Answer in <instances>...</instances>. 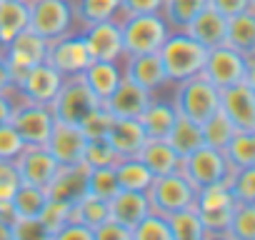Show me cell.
I'll use <instances>...</instances> for the list:
<instances>
[{"mask_svg": "<svg viewBox=\"0 0 255 240\" xmlns=\"http://www.w3.org/2000/svg\"><path fill=\"white\" fill-rule=\"evenodd\" d=\"M158 55L163 60L168 83H180V80L193 78L203 70L208 48L200 45L198 40H193L185 30H173L165 38V43L160 45Z\"/></svg>", "mask_w": 255, "mask_h": 240, "instance_id": "cell-1", "label": "cell"}, {"mask_svg": "<svg viewBox=\"0 0 255 240\" xmlns=\"http://www.w3.org/2000/svg\"><path fill=\"white\" fill-rule=\"evenodd\" d=\"M173 108H175L178 115H183L188 120H195V123L200 125L210 115H215L220 110V90L203 73H198V75L185 78V80L178 83Z\"/></svg>", "mask_w": 255, "mask_h": 240, "instance_id": "cell-2", "label": "cell"}, {"mask_svg": "<svg viewBox=\"0 0 255 240\" xmlns=\"http://www.w3.org/2000/svg\"><path fill=\"white\" fill-rule=\"evenodd\" d=\"M120 33H123V55H143V53H158L165 38L170 35L168 23L160 13L148 15H130L120 18Z\"/></svg>", "mask_w": 255, "mask_h": 240, "instance_id": "cell-3", "label": "cell"}, {"mask_svg": "<svg viewBox=\"0 0 255 240\" xmlns=\"http://www.w3.org/2000/svg\"><path fill=\"white\" fill-rule=\"evenodd\" d=\"M235 205L238 203H235L228 183H215V185L200 188L195 193V208L200 213L205 238H225Z\"/></svg>", "mask_w": 255, "mask_h": 240, "instance_id": "cell-4", "label": "cell"}, {"mask_svg": "<svg viewBox=\"0 0 255 240\" xmlns=\"http://www.w3.org/2000/svg\"><path fill=\"white\" fill-rule=\"evenodd\" d=\"M200 73H203L218 90H220V88H228V85H235V83H240V80H253V83H255L253 58L240 55L238 50L228 48L225 43L208 50Z\"/></svg>", "mask_w": 255, "mask_h": 240, "instance_id": "cell-5", "label": "cell"}, {"mask_svg": "<svg viewBox=\"0 0 255 240\" xmlns=\"http://www.w3.org/2000/svg\"><path fill=\"white\" fill-rule=\"evenodd\" d=\"M70 0H28V30L43 40H55L73 28Z\"/></svg>", "mask_w": 255, "mask_h": 240, "instance_id": "cell-6", "label": "cell"}, {"mask_svg": "<svg viewBox=\"0 0 255 240\" xmlns=\"http://www.w3.org/2000/svg\"><path fill=\"white\" fill-rule=\"evenodd\" d=\"M195 193L198 190L190 185V180L180 170L168 173V175H158V178H153V183L148 188L150 210H155L160 215H170L175 210L195 205Z\"/></svg>", "mask_w": 255, "mask_h": 240, "instance_id": "cell-7", "label": "cell"}, {"mask_svg": "<svg viewBox=\"0 0 255 240\" xmlns=\"http://www.w3.org/2000/svg\"><path fill=\"white\" fill-rule=\"evenodd\" d=\"M10 125L18 130V135L23 138L25 145H45L50 138V130L55 125V115L50 110V105L43 103H13V113H10Z\"/></svg>", "mask_w": 255, "mask_h": 240, "instance_id": "cell-8", "label": "cell"}, {"mask_svg": "<svg viewBox=\"0 0 255 240\" xmlns=\"http://www.w3.org/2000/svg\"><path fill=\"white\" fill-rule=\"evenodd\" d=\"M180 173L190 180V185L195 190H200V188H208L215 183H225L230 175V168L223 158V150L200 145L190 155L180 158Z\"/></svg>", "mask_w": 255, "mask_h": 240, "instance_id": "cell-9", "label": "cell"}, {"mask_svg": "<svg viewBox=\"0 0 255 240\" xmlns=\"http://www.w3.org/2000/svg\"><path fill=\"white\" fill-rule=\"evenodd\" d=\"M100 103L98 98L88 90V85L80 80V75H70L63 80L55 100L50 103V110L55 115V120H63V123H73V125H80V120L95 110Z\"/></svg>", "mask_w": 255, "mask_h": 240, "instance_id": "cell-10", "label": "cell"}, {"mask_svg": "<svg viewBox=\"0 0 255 240\" xmlns=\"http://www.w3.org/2000/svg\"><path fill=\"white\" fill-rule=\"evenodd\" d=\"M220 113L233 123L235 130L255 133V83L240 80L220 88Z\"/></svg>", "mask_w": 255, "mask_h": 240, "instance_id": "cell-11", "label": "cell"}, {"mask_svg": "<svg viewBox=\"0 0 255 240\" xmlns=\"http://www.w3.org/2000/svg\"><path fill=\"white\" fill-rule=\"evenodd\" d=\"M90 53H88V45H85V38L83 33L80 35H73V33H65L55 40H48V48H45V63H50L60 75L70 78V75H80L88 65H90Z\"/></svg>", "mask_w": 255, "mask_h": 240, "instance_id": "cell-12", "label": "cell"}, {"mask_svg": "<svg viewBox=\"0 0 255 240\" xmlns=\"http://www.w3.org/2000/svg\"><path fill=\"white\" fill-rule=\"evenodd\" d=\"M45 48H48V40H43L33 30H23L20 35H15L3 50H0L13 80L23 78L33 65L43 63L45 60Z\"/></svg>", "mask_w": 255, "mask_h": 240, "instance_id": "cell-13", "label": "cell"}, {"mask_svg": "<svg viewBox=\"0 0 255 240\" xmlns=\"http://www.w3.org/2000/svg\"><path fill=\"white\" fill-rule=\"evenodd\" d=\"M65 75H60L50 63H38L33 65L23 78L15 80V93L23 98V100H30V103H43V105H50L63 85Z\"/></svg>", "mask_w": 255, "mask_h": 240, "instance_id": "cell-14", "label": "cell"}, {"mask_svg": "<svg viewBox=\"0 0 255 240\" xmlns=\"http://www.w3.org/2000/svg\"><path fill=\"white\" fill-rule=\"evenodd\" d=\"M13 163L20 183L38 185V188H48L60 170V163L53 158V153L45 145H25V150Z\"/></svg>", "mask_w": 255, "mask_h": 240, "instance_id": "cell-15", "label": "cell"}, {"mask_svg": "<svg viewBox=\"0 0 255 240\" xmlns=\"http://www.w3.org/2000/svg\"><path fill=\"white\" fill-rule=\"evenodd\" d=\"M85 45L93 60H120L123 58V33L120 23L113 20H100L93 25H85Z\"/></svg>", "mask_w": 255, "mask_h": 240, "instance_id": "cell-16", "label": "cell"}, {"mask_svg": "<svg viewBox=\"0 0 255 240\" xmlns=\"http://www.w3.org/2000/svg\"><path fill=\"white\" fill-rule=\"evenodd\" d=\"M85 143H88V138L80 130V125L55 120V125L50 130V138H48L45 148L53 153V158L60 165H73V163H80L83 150H85Z\"/></svg>", "mask_w": 255, "mask_h": 240, "instance_id": "cell-17", "label": "cell"}, {"mask_svg": "<svg viewBox=\"0 0 255 240\" xmlns=\"http://www.w3.org/2000/svg\"><path fill=\"white\" fill-rule=\"evenodd\" d=\"M150 100H153V93L150 90L135 85L133 80H128V78H123L118 83V88L113 90V95L103 103V108L113 118H138L148 108Z\"/></svg>", "mask_w": 255, "mask_h": 240, "instance_id": "cell-18", "label": "cell"}, {"mask_svg": "<svg viewBox=\"0 0 255 240\" xmlns=\"http://www.w3.org/2000/svg\"><path fill=\"white\" fill-rule=\"evenodd\" d=\"M105 140L115 150L118 160L120 158H135L145 143V133L138 123V118H115L105 133Z\"/></svg>", "mask_w": 255, "mask_h": 240, "instance_id": "cell-19", "label": "cell"}, {"mask_svg": "<svg viewBox=\"0 0 255 240\" xmlns=\"http://www.w3.org/2000/svg\"><path fill=\"white\" fill-rule=\"evenodd\" d=\"M123 78L133 80L135 85L145 88V90H158L168 83L163 60L158 53H143V55H128V65L123 70Z\"/></svg>", "mask_w": 255, "mask_h": 240, "instance_id": "cell-20", "label": "cell"}, {"mask_svg": "<svg viewBox=\"0 0 255 240\" xmlns=\"http://www.w3.org/2000/svg\"><path fill=\"white\" fill-rule=\"evenodd\" d=\"M108 213L113 220L123 223L125 228H135L148 213H150V200L148 193L140 190H118L110 200H108Z\"/></svg>", "mask_w": 255, "mask_h": 240, "instance_id": "cell-21", "label": "cell"}, {"mask_svg": "<svg viewBox=\"0 0 255 240\" xmlns=\"http://www.w3.org/2000/svg\"><path fill=\"white\" fill-rule=\"evenodd\" d=\"M80 80L88 85V90L103 105L113 95V90L118 88V83L123 80V70L118 68L115 60H90V65L80 73Z\"/></svg>", "mask_w": 255, "mask_h": 240, "instance_id": "cell-22", "label": "cell"}, {"mask_svg": "<svg viewBox=\"0 0 255 240\" xmlns=\"http://www.w3.org/2000/svg\"><path fill=\"white\" fill-rule=\"evenodd\" d=\"M225 25H228V18L223 13H218L215 8L205 5L188 25H185V33L198 40L200 45H205L208 50L215 48V45H223L225 40Z\"/></svg>", "mask_w": 255, "mask_h": 240, "instance_id": "cell-23", "label": "cell"}, {"mask_svg": "<svg viewBox=\"0 0 255 240\" xmlns=\"http://www.w3.org/2000/svg\"><path fill=\"white\" fill-rule=\"evenodd\" d=\"M135 158H140L155 178L180 170V155L173 150V145L165 138H145V143Z\"/></svg>", "mask_w": 255, "mask_h": 240, "instance_id": "cell-24", "label": "cell"}, {"mask_svg": "<svg viewBox=\"0 0 255 240\" xmlns=\"http://www.w3.org/2000/svg\"><path fill=\"white\" fill-rule=\"evenodd\" d=\"M228 48L238 50L245 58H255V10H245L228 18L225 40Z\"/></svg>", "mask_w": 255, "mask_h": 240, "instance_id": "cell-25", "label": "cell"}, {"mask_svg": "<svg viewBox=\"0 0 255 240\" xmlns=\"http://www.w3.org/2000/svg\"><path fill=\"white\" fill-rule=\"evenodd\" d=\"M175 118H178V113H175L173 103L150 100L148 108L138 115V123H140L145 138H168Z\"/></svg>", "mask_w": 255, "mask_h": 240, "instance_id": "cell-26", "label": "cell"}, {"mask_svg": "<svg viewBox=\"0 0 255 240\" xmlns=\"http://www.w3.org/2000/svg\"><path fill=\"white\" fill-rule=\"evenodd\" d=\"M85 175H88V165L85 163H73V165H60L58 175L53 178V183L48 185L50 198H60V200H75L83 190H85Z\"/></svg>", "mask_w": 255, "mask_h": 240, "instance_id": "cell-27", "label": "cell"}, {"mask_svg": "<svg viewBox=\"0 0 255 240\" xmlns=\"http://www.w3.org/2000/svg\"><path fill=\"white\" fill-rule=\"evenodd\" d=\"M50 200V193L48 188H38V185H25L20 183L15 195H13V203H10V210H13V220L15 218H25V220H38L45 210Z\"/></svg>", "mask_w": 255, "mask_h": 240, "instance_id": "cell-28", "label": "cell"}, {"mask_svg": "<svg viewBox=\"0 0 255 240\" xmlns=\"http://www.w3.org/2000/svg\"><path fill=\"white\" fill-rule=\"evenodd\" d=\"M28 30V0H0V50Z\"/></svg>", "mask_w": 255, "mask_h": 240, "instance_id": "cell-29", "label": "cell"}, {"mask_svg": "<svg viewBox=\"0 0 255 240\" xmlns=\"http://www.w3.org/2000/svg\"><path fill=\"white\" fill-rule=\"evenodd\" d=\"M115 180H118V188L120 190H140V193H148L150 183H153V173L145 168V163L140 158H120L115 165Z\"/></svg>", "mask_w": 255, "mask_h": 240, "instance_id": "cell-30", "label": "cell"}, {"mask_svg": "<svg viewBox=\"0 0 255 240\" xmlns=\"http://www.w3.org/2000/svg\"><path fill=\"white\" fill-rule=\"evenodd\" d=\"M223 158L233 170H243V168H253L255 165V133H245V130H235L233 138L228 140V145L223 148Z\"/></svg>", "mask_w": 255, "mask_h": 240, "instance_id": "cell-31", "label": "cell"}, {"mask_svg": "<svg viewBox=\"0 0 255 240\" xmlns=\"http://www.w3.org/2000/svg\"><path fill=\"white\" fill-rule=\"evenodd\" d=\"M165 140L173 145V150L180 158H185V155H190L193 150H198L203 145V133H200V125L195 123V120H188V118L178 115Z\"/></svg>", "mask_w": 255, "mask_h": 240, "instance_id": "cell-32", "label": "cell"}, {"mask_svg": "<svg viewBox=\"0 0 255 240\" xmlns=\"http://www.w3.org/2000/svg\"><path fill=\"white\" fill-rule=\"evenodd\" d=\"M165 218H168L173 240H203L205 238V228H203V220H200V213L195 205L175 210Z\"/></svg>", "mask_w": 255, "mask_h": 240, "instance_id": "cell-33", "label": "cell"}, {"mask_svg": "<svg viewBox=\"0 0 255 240\" xmlns=\"http://www.w3.org/2000/svg\"><path fill=\"white\" fill-rule=\"evenodd\" d=\"M208 5V0H163L160 15L173 30H185V25Z\"/></svg>", "mask_w": 255, "mask_h": 240, "instance_id": "cell-34", "label": "cell"}, {"mask_svg": "<svg viewBox=\"0 0 255 240\" xmlns=\"http://www.w3.org/2000/svg\"><path fill=\"white\" fill-rule=\"evenodd\" d=\"M70 218L85 223L88 228H95V225H100L105 218H110V213H108V200H105V198H98V195H93V193H88V190H83V193L73 200V213H70Z\"/></svg>", "mask_w": 255, "mask_h": 240, "instance_id": "cell-35", "label": "cell"}, {"mask_svg": "<svg viewBox=\"0 0 255 240\" xmlns=\"http://www.w3.org/2000/svg\"><path fill=\"white\" fill-rule=\"evenodd\" d=\"M118 8H120V0H75L73 15L83 25H93L100 20L118 18Z\"/></svg>", "mask_w": 255, "mask_h": 240, "instance_id": "cell-36", "label": "cell"}, {"mask_svg": "<svg viewBox=\"0 0 255 240\" xmlns=\"http://www.w3.org/2000/svg\"><path fill=\"white\" fill-rule=\"evenodd\" d=\"M200 133H203V145H210L215 150H223L228 145V140L233 138L235 128L230 120L218 110L215 115H210L205 123H200Z\"/></svg>", "mask_w": 255, "mask_h": 240, "instance_id": "cell-37", "label": "cell"}, {"mask_svg": "<svg viewBox=\"0 0 255 240\" xmlns=\"http://www.w3.org/2000/svg\"><path fill=\"white\" fill-rule=\"evenodd\" d=\"M225 238H230V240H255V203H238L235 205Z\"/></svg>", "mask_w": 255, "mask_h": 240, "instance_id": "cell-38", "label": "cell"}, {"mask_svg": "<svg viewBox=\"0 0 255 240\" xmlns=\"http://www.w3.org/2000/svg\"><path fill=\"white\" fill-rule=\"evenodd\" d=\"M70 213H73V203L70 200H60V198H50L43 215L38 218L40 225H43V238H55V233L60 230L63 223L70 220Z\"/></svg>", "mask_w": 255, "mask_h": 240, "instance_id": "cell-39", "label": "cell"}, {"mask_svg": "<svg viewBox=\"0 0 255 240\" xmlns=\"http://www.w3.org/2000/svg\"><path fill=\"white\" fill-rule=\"evenodd\" d=\"M85 190L98 195V198H105L110 200L120 188H118V180H115V170L113 165H103V168H88V175H85Z\"/></svg>", "mask_w": 255, "mask_h": 240, "instance_id": "cell-40", "label": "cell"}, {"mask_svg": "<svg viewBox=\"0 0 255 240\" xmlns=\"http://www.w3.org/2000/svg\"><path fill=\"white\" fill-rule=\"evenodd\" d=\"M130 233H133V240H173L168 218L155 210H150Z\"/></svg>", "mask_w": 255, "mask_h": 240, "instance_id": "cell-41", "label": "cell"}, {"mask_svg": "<svg viewBox=\"0 0 255 240\" xmlns=\"http://www.w3.org/2000/svg\"><path fill=\"white\" fill-rule=\"evenodd\" d=\"M225 183H228L235 203H255V165L243 168V170H233Z\"/></svg>", "mask_w": 255, "mask_h": 240, "instance_id": "cell-42", "label": "cell"}, {"mask_svg": "<svg viewBox=\"0 0 255 240\" xmlns=\"http://www.w3.org/2000/svg\"><path fill=\"white\" fill-rule=\"evenodd\" d=\"M80 163H85L88 168H103V165H115L118 155L105 138H88Z\"/></svg>", "mask_w": 255, "mask_h": 240, "instance_id": "cell-43", "label": "cell"}, {"mask_svg": "<svg viewBox=\"0 0 255 240\" xmlns=\"http://www.w3.org/2000/svg\"><path fill=\"white\" fill-rule=\"evenodd\" d=\"M113 120H115V118H113L103 105H98L95 110H90V113L80 120V130L85 133V138H105V133H108V128H110Z\"/></svg>", "mask_w": 255, "mask_h": 240, "instance_id": "cell-44", "label": "cell"}, {"mask_svg": "<svg viewBox=\"0 0 255 240\" xmlns=\"http://www.w3.org/2000/svg\"><path fill=\"white\" fill-rule=\"evenodd\" d=\"M23 150H25V143L18 135V130L10 123L0 125V160H10L13 163Z\"/></svg>", "mask_w": 255, "mask_h": 240, "instance_id": "cell-45", "label": "cell"}, {"mask_svg": "<svg viewBox=\"0 0 255 240\" xmlns=\"http://www.w3.org/2000/svg\"><path fill=\"white\" fill-rule=\"evenodd\" d=\"M93 238L95 240H133V233L123 223H118L113 218H105L100 225L93 228Z\"/></svg>", "mask_w": 255, "mask_h": 240, "instance_id": "cell-46", "label": "cell"}, {"mask_svg": "<svg viewBox=\"0 0 255 240\" xmlns=\"http://www.w3.org/2000/svg\"><path fill=\"white\" fill-rule=\"evenodd\" d=\"M163 0H120L118 18H130V15H148V13H160Z\"/></svg>", "mask_w": 255, "mask_h": 240, "instance_id": "cell-47", "label": "cell"}, {"mask_svg": "<svg viewBox=\"0 0 255 240\" xmlns=\"http://www.w3.org/2000/svg\"><path fill=\"white\" fill-rule=\"evenodd\" d=\"M53 240H95V238H93V228H88L85 223L70 218L68 223L60 225V230L55 233Z\"/></svg>", "mask_w": 255, "mask_h": 240, "instance_id": "cell-48", "label": "cell"}, {"mask_svg": "<svg viewBox=\"0 0 255 240\" xmlns=\"http://www.w3.org/2000/svg\"><path fill=\"white\" fill-rule=\"evenodd\" d=\"M208 5L215 8L218 13H223L225 18H230V15L253 10L255 8V0H208Z\"/></svg>", "mask_w": 255, "mask_h": 240, "instance_id": "cell-49", "label": "cell"}, {"mask_svg": "<svg viewBox=\"0 0 255 240\" xmlns=\"http://www.w3.org/2000/svg\"><path fill=\"white\" fill-rule=\"evenodd\" d=\"M0 93H5V95H13L15 93V80L3 60V53H0Z\"/></svg>", "mask_w": 255, "mask_h": 240, "instance_id": "cell-50", "label": "cell"}, {"mask_svg": "<svg viewBox=\"0 0 255 240\" xmlns=\"http://www.w3.org/2000/svg\"><path fill=\"white\" fill-rule=\"evenodd\" d=\"M10 113H13V98L0 93V125L10 123Z\"/></svg>", "mask_w": 255, "mask_h": 240, "instance_id": "cell-51", "label": "cell"}, {"mask_svg": "<svg viewBox=\"0 0 255 240\" xmlns=\"http://www.w3.org/2000/svg\"><path fill=\"white\" fill-rule=\"evenodd\" d=\"M0 240H13V220L0 215Z\"/></svg>", "mask_w": 255, "mask_h": 240, "instance_id": "cell-52", "label": "cell"}]
</instances>
